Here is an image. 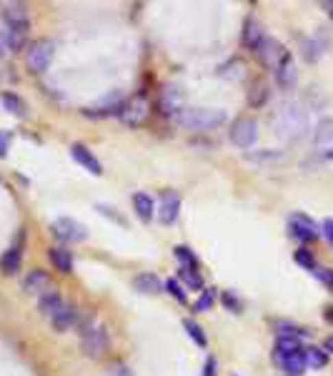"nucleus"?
Instances as JSON below:
<instances>
[{
  "label": "nucleus",
  "instance_id": "obj_1",
  "mask_svg": "<svg viewBox=\"0 0 333 376\" xmlns=\"http://www.w3.org/2000/svg\"><path fill=\"white\" fill-rule=\"evenodd\" d=\"M273 126H275V133H281L283 138H301L308 128V113L301 103L291 101V103H283L281 110L275 113L273 118Z\"/></svg>",
  "mask_w": 333,
  "mask_h": 376
},
{
  "label": "nucleus",
  "instance_id": "obj_2",
  "mask_svg": "<svg viewBox=\"0 0 333 376\" xmlns=\"http://www.w3.org/2000/svg\"><path fill=\"white\" fill-rule=\"evenodd\" d=\"M173 121L186 130H213L223 126L228 116L221 108H183Z\"/></svg>",
  "mask_w": 333,
  "mask_h": 376
},
{
  "label": "nucleus",
  "instance_id": "obj_3",
  "mask_svg": "<svg viewBox=\"0 0 333 376\" xmlns=\"http://www.w3.org/2000/svg\"><path fill=\"white\" fill-rule=\"evenodd\" d=\"M80 344H83V351H86L90 359H106L110 351V339L108 331L103 329V324H98L95 318H86L80 324Z\"/></svg>",
  "mask_w": 333,
  "mask_h": 376
},
{
  "label": "nucleus",
  "instance_id": "obj_4",
  "mask_svg": "<svg viewBox=\"0 0 333 376\" xmlns=\"http://www.w3.org/2000/svg\"><path fill=\"white\" fill-rule=\"evenodd\" d=\"M53 56H56V43H53L51 38H38L25 51V68L30 73H36V75H40L53 63Z\"/></svg>",
  "mask_w": 333,
  "mask_h": 376
},
{
  "label": "nucleus",
  "instance_id": "obj_5",
  "mask_svg": "<svg viewBox=\"0 0 333 376\" xmlns=\"http://www.w3.org/2000/svg\"><path fill=\"white\" fill-rule=\"evenodd\" d=\"M228 138L236 148H251L258 138V124H256L251 116H238L231 124V130H228Z\"/></svg>",
  "mask_w": 333,
  "mask_h": 376
},
{
  "label": "nucleus",
  "instance_id": "obj_6",
  "mask_svg": "<svg viewBox=\"0 0 333 376\" xmlns=\"http://www.w3.org/2000/svg\"><path fill=\"white\" fill-rule=\"evenodd\" d=\"M148 113H151V103H148V98H145L143 93H140V95L128 98V101H123L118 118H121L125 126H140L145 118H148Z\"/></svg>",
  "mask_w": 333,
  "mask_h": 376
},
{
  "label": "nucleus",
  "instance_id": "obj_7",
  "mask_svg": "<svg viewBox=\"0 0 333 376\" xmlns=\"http://www.w3.org/2000/svg\"><path fill=\"white\" fill-rule=\"evenodd\" d=\"M51 233L58 241H63V244H78V241H86L88 239L86 226L78 224V221H73V218H66V216H60V218H56V221H53V224H51Z\"/></svg>",
  "mask_w": 333,
  "mask_h": 376
},
{
  "label": "nucleus",
  "instance_id": "obj_8",
  "mask_svg": "<svg viewBox=\"0 0 333 376\" xmlns=\"http://www.w3.org/2000/svg\"><path fill=\"white\" fill-rule=\"evenodd\" d=\"M288 233H291V239L301 241V244H311V241H316L321 236V228L313 224L306 213H291Z\"/></svg>",
  "mask_w": 333,
  "mask_h": 376
},
{
  "label": "nucleus",
  "instance_id": "obj_9",
  "mask_svg": "<svg viewBox=\"0 0 333 376\" xmlns=\"http://www.w3.org/2000/svg\"><path fill=\"white\" fill-rule=\"evenodd\" d=\"M158 108H160V116L166 118L178 116L183 110V88L175 86V83H166L158 95Z\"/></svg>",
  "mask_w": 333,
  "mask_h": 376
},
{
  "label": "nucleus",
  "instance_id": "obj_10",
  "mask_svg": "<svg viewBox=\"0 0 333 376\" xmlns=\"http://www.w3.org/2000/svg\"><path fill=\"white\" fill-rule=\"evenodd\" d=\"M3 21H5V28L28 36V30H30L28 8L23 5V3H8L5 10H3Z\"/></svg>",
  "mask_w": 333,
  "mask_h": 376
},
{
  "label": "nucleus",
  "instance_id": "obj_11",
  "mask_svg": "<svg viewBox=\"0 0 333 376\" xmlns=\"http://www.w3.org/2000/svg\"><path fill=\"white\" fill-rule=\"evenodd\" d=\"M328 45H331V38L323 33V28H319L316 36L301 40V56H304L306 63H316V60H321V56L328 51Z\"/></svg>",
  "mask_w": 333,
  "mask_h": 376
},
{
  "label": "nucleus",
  "instance_id": "obj_12",
  "mask_svg": "<svg viewBox=\"0 0 333 376\" xmlns=\"http://www.w3.org/2000/svg\"><path fill=\"white\" fill-rule=\"evenodd\" d=\"M178 213H181V196H178V191H163L158 201V221L163 226H171L178 221Z\"/></svg>",
  "mask_w": 333,
  "mask_h": 376
},
{
  "label": "nucleus",
  "instance_id": "obj_13",
  "mask_svg": "<svg viewBox=\"0 0 333 376\" xmlns=\"http://www.w3.org/2000/svg\"><path fill=\"white\" fill-rule=\"evenodd\" d=\"M286 48H283L278 40H273V38H266L261 45H258V51H256V58L261 60L263 68H268V71H275V65L281 63V58L286 56Z\"/></svg>",
  "mask_w": 333,
  "mask_h": 376
},
{
  "label": "nucleus",
  "instance_id": "obj_14",
  "mask_svg": "<svg viewBox=\"0 0 333 376\" xmlns=\"http://www.w3.org/2000/svg\"><path fill=\"white\" fill-rule=\"evenodd\" d=\"M273 78H275V83L283 88V91H291V88L296 86L298 65H296V60H293V56H291V53H286V56L281 58V63L275 65Z\"/></svg>",
  "mask_w": 333,
  "mask_h": 376
},
{
  "label": "nucleus",
  "instance_id": "obj_15",
  "mask_svg": "<svg viewBox=\"0 0 333 376\" xmlns=\"http://www.w3.org/2000/svg\"><path fill=\"white\" fill-rule=\"evenodd\" d=\"M71 158L78 163V166H83L88 171V174H93V176H101L103 174V166H101V161L95 158V153L88 148V145L83 143H73L71 145Z\"/></svg>",
  "mask_w": 333,
  "mask_h": 376
},
{
  "label": "nucleus",
  "instance_id": "obj_16",
  "mask_svg": "<svg viewBox=\"0 0 333 376\" xmlns=\"http://www.w3.org/2000/svg\"><path fill=\"white\" fill-rule=\"evenodd\" d=\"M23 291L28 294V296H43L45 291H51V276H48V271H43V268H36V271H30L28 276H25V281H23Z\"/></svg>",
  "mask_w": 333,
  "mask_h": 376
},
{
  "label": "nucleus",
  "instance_id": "obj_17",
  "mask_svg": "<svg viewBox=\"0 0 333 376\" xmlns=\"http://www.w3.org/2000/svg\"><path fill=\"white\" fill-rule=\"evenodd\" d=\"M266 30H263V25L256 18H246V23H243V33H241V40H243V45H246L248 51H258V45L266 40Z\"/></svg>",
  "mask_w": 333,
  "mask_h": 376
},
{
  "label": "nucleus",
  "instance_id": "obj_18",
  "mask_svg": "<svg viewBox=\"0 0 333 376\" xmlns=\"http://www.w3.org/2000/svg\"><path fill=\"white\" fill-rule=\"evenodd\" d=\"M121 106H123V95L121 93H113L108 98H103L101 103H95V106H88L83 113L90 118H103V116H118L121 113Z\"/></svg>",
  "mask_w": 333,
  "mask_h": 376
},
{
  "label": "nucleus",
  "instance_id": "obj_19",
  "mask_svg": "<svg viewBox=\"0 0 333 376\" xmlns=\"http://www.w3.org/2000/svg\"><path fill=\"white\" fill-rule=\"evenodd\" d=\"M275 364L281 366V371L286 376H304L308 364H306V349L304 351H296V354H288V356H281L275 359Z\"/></svg>",
  "mask_w": 333,
  "mask_h": 376
},
{
  "label": "nucleus",
  "instance_id": "obj_20",
  "mask_svg": "<svg viewBox=\"0 0 333 376\" xmlns=\"http://www.w3.org/2000/svg\"><path fill=\"white\" fill-rule=\"evenodd\" d=\"M133 289L143 296H158L160 291L166 289V281H160L156 274H140L133 279Z\"/></svg>",
  "mask_w": 333,
  "mask_h": 376
},
{
  "label": "nucleus",
  "instance_id": "obj_21",
  "mask_svg": "<svg viewBox=\"0 0 333 376\" xmlns=\"http://www.w3.org/2000/svg\"><path fill=\"white\" fill-rule=\"evenodd\" d=\"M75 324H78V309H75L73 304H63V306H60V312L51 318V326L58 333L68 331V329H71V326H75Z\"/></svg>",
  "mask_w": 333,
  "mask_h": 376
},
{
  "label": "nucleus",
  "instance_id": "obj_22",
  "mask_svg": "<svg viewBox=\"0 0 333 376\" xmlns=\"http://www.w3.org/2000/svg\"><path fill=\"white\" fill-rule=\"evenodd\" d=\"M66 304V301H63V296H60L58 291H45L43 296L38 298V312L43 314L45 318H53L56 316V314L60 312V306Z\"/></svg>",
  "mask_w": 333,
  "mask_h": 376
},
{
  "label": "nucleus",
  "instance_id": "obj_23",
  "mask_svg": "<svg viewBox=\"0 0 333 376\" xmlns=\"http://www.w3.org/2000/svg\"><path fill=\"white\" fill-rule=\"evenodd\" d=\"M21 263H23V248L21 246H10L5 253H3V259H0V268H3V274L5 276H15L21 271Z\"/></svg>",
  "mask_w": 333,
  "mask_h": 376
},
{
  "label": "nucleus",
  "instance_id": "obj_24",
  "mask_svg": "<svg viewBox=\"0 0 333 376\" xmlns=\"http://www.w3.org/2000/svg\"><path fill=\"white\" fill-rule=\"evenodd\" d=\"M48 256H51V263L58 268L60 274H71L73 271V253L68 251V248L53 246L51 251H48Z\"/></svg>",
  "mask_w": 333,
  "mask_h": 376
},
{
  "label": "nucleus",
  "instance_id": "obj_25",
  "mask_svg": "<svg viewBox=\"0 0 333 376\" xmlns=\"http://www.w3.org/2000/svg\"><path fill=\"white\" fill-rule=\"evenodd\" d=\"M133 209H136L140 221H151L156 216V203L148 193H136L133 196Z\"/></svg>",
  "mask_w": 333,
  "mask_h": 376
},
{
  "label": "nucleus",
  "instance_id": "obj_26",
  "mask_svg": "<svg viewBox=\"0 0 333 376\" xmlns=\"http://www.w3.org/2000/svg\"><path fill=\"white\" fill-rule=\"evenodd\" d=\"M313 143L316 145L333 143V118L331 116L321 118L319 124H316V128H313Z\"/></svg>",
  "mask_w": 333,
  "mask_h": 376
},
{
  "label": "nucleus",
  "instance_id": "obj_27",
  "mask_svg": "<svg viewBox=\"0 0 333 376\" xmlns=\"http://www.w3.org/2000/svg\"><path fill=\"white\" fill-rule=\"evenodd\" d=\"M268 95H271V91H268V86L263 83V80H258V83H254V86L248 88V106L251 108H263L268 101Z\"/></svg>",
  "mask_w": 333,
  "mask_h": 376
},
{
  "label": "nucleus",
  "instance_id": "obj_28",
  "mask_svg": "<svg viewBox=\"0 0 333 376\" xmlns=\"http://www.w3.org/2000/svg\"><path fill=\"white\" fill-rule=\"evenodd\" d=\"M3 106H5L8 113H13V116L18 118H25L28 116V106H25V101H23L21 95H15V93H3Z\"/></svg>",
  "mask_w": 333,
  "mask_h": 376
},
{
  "label": "nucleus",
  "instance_id": "obj_29",
  "mask_svg": "<svg viewBox=\"0 0 333 376\" xmlns=\"http://www.w3.org/2000/svg\"><path fill=\"white\" fill-rule=\"evenodd\" d=\"M275 333H278V339H306L308 336V329L304 326H296V324H288V321H281V324L275 326Z\"/></svg>",
  "mask_w": 333,
  "mask_h": 376
},
{
  "label": "nucleus",
  "instance_id": "obj_30",
  "mask_svg": "<svg viewBox=\"0 0 333 376\" xmlns=\"http://www.w3.org/2000/svg\"><path fill=\"white\" fill-rule=\"evenodd\" d=\"M296 351H304V344H301L298 339H275L273 362H275V359H281V356L296 354Z\"/></svg>",
  "mask_w": 333,
  "mask_h": 376
},
{
  "label": "nucleus",
  "instance_id": "obj_31",
  "mask_svg": "<svg viewBox=\"0 0 333 376\" xmlns=\"http://www.w3.org/2000/svg\"><path fill=\"white\" fill-rule=\"evenodd\" d=\"M0 43L5 45V51H21L23 45H25V36L23 33H15V30L5 28L0 33Z\"/></svg>",
  "mask_w": 333,
  "mask_h": 376
},
{
  "label": "nucleus",
  "instance_id": "obj_32",
  "mask_svg": "<svg viewBox=\"0 0 333 376\" xmlns=\"http://www.w3.org/2000/svg\"><path fill=\"white\" fill-rule=\"evenodd\" d=\"M306 364H308V369H323L328 364V354L323 349L308 346L306 349Z\"/></svg>",
  "mask_w": 333,
  "mask_h": 376
},
{
  "label": "nucleus",
  "instance_id": "obj_33",
  "mask_svg": "<svg viewBox=\"0 0 333 376\" xmlns=\"http://www.w3.org/2000/svg\"><path fill=\"white\" fill-rule=\"evenodd\" d=\"M173 253H175V259L181 261V266L198 271V266H201V261H198V256H196L193 251H190L188 246H175V248H173Z\"/></svg>",
  "mask_w": 333,
  "mask_h": 376
},
{
  "label": "nucleus",
  "instance_id": "obj_34",
  "mask_svg": "<svg viewBox=\"0 0 333 376\" xmlns=\"http://www.w3.org/2000/svg\"><path fill=\"white\" fill-rule=\"evenodd\" d=\"M183 329L188 331V336H190V339H193V341H196V344H198V346H201V349L208 346V339H206V331H203V329L196 324V321H193V318H183Z\"/></svg>",
  "mask_w": 333,
  "mask_h": 376
},
{
  "label": "nucleus",
  "instance_id": "obj_35",
  "mask_svg": "<svg viewBox=\"0 0 333 376\" xmlns=\"http://www.w3.org/2000/svg\"><path fill=\"white\" fill-rule=\"evenodd\" d=\"M178 279H181L188 289H193V291H198V289H203V279H201V274L198 271H193V268H186V266H181L178 268Z\"/></svg>",
  "mask_w": 333,
  "mask_h": 376
},
{
  "label": "nucleus",
  "instance_id": "obj_36",
  "mask_svg": "<svg viewBox=\"0 0 333 376\" xmlns=\"http://www.w3.org/2000/svg\"><path fill=\"white\" fill-rule=\"evenodd\" d=\"M293 261H296L298 266H304L306 271H311V274H313V268L319 266V263H316V259H313V253L308 251V248H298V251L293 253Z\"/></svg>",
  "mask_w": 333,
  "mask_h": 376
},
{
  "label": "nucleus",
  "instance_id": "obj_37",
  "mask_svg": "<svg viewBox=\"0 0 333 376\" xmlns=\"http://www.w3.org/2000/svg\"><path fill=\"white\" fill-rule=\"evenodd\" d=\"M213 301H216V289H203L198 301L193 304V312H208L210 306H213Z\"/></svg>",
  "mask_w": 333,
  "mask_h": 376
},
{
  "label": "nucleus",
  "instance_id": "obj_38",
  "mask_svg": "<svg viewBox=\"0 0 333 376\" xmlns=\"http://www.w3.org/2000/svg\"><path fill=\"white\" fill-rule=\"evenodd\" d=\"M248 161H256V163H261V161H281L283 158V151H273V148H263L258 153H246Z\"/></svg>",
  "mask_w": 333,
  "mask_h": 376
},
{
  "label": "nucleus",
  "instance_id": "obj_39",
  "mask_svg": "<svg viewBox=\"0 0 333 376\" xmlns=\"http://www.w3.org/2000/svg\"><path fill=\"white\" fill-rule=\"evenodd\" d=\"M166 291L175 298V301H181V304H186V298H188V296H186L183 283L178 281V279H168V281H166Z\"/></svg>",
  "mask_w": 333,
  "mask_h": 376
},
{
  "label": "nucleus",
  "instance_id": "obj_40",
  "mask_svg": "<svg viewBox=\"0 0 333 376\" xmlns=\"http://www.w3.org/2000/svg\"><path fill=\"white\" fill-rule=\"evenodd\" d=\"M313 276L319 279L326 289H333V268H323V266H316L313 268Z\"/></svg>",
  "mask_w": 333,
  "mask_h": 376
},
{
  "label": "nucleus",
  "instance_id": "obj_41",
  "mask_svg": "<svg viewBox=\"0 0 333 376\" xmlns=\"http://www.w3.org/2000/svg\"><path fill=\"white\" fill-rule=\"evenodd\" d=\"M321 236H323L328 246L333 248V218H323V224H321Z\"/></svg>",
  "mask_w": 333,
  "mask_h": 376
},
{
  "label": "nucleus",
  "instance_id": "obj_42",
  "mask_svg": "<svg viewBox=\"0 0 333 376\" xmlns=\"http://www.w3.org/2000/svg\"><path fill=\"white\" fill-rule=\"evenodd\" d=\"M8 148H10V133H8V130H0V158L8 156Z\"/></svg>",
  "mask_w": 333,
  "mask_h": 376
},
{
  "label": "nucleus",
  "instance_id": "obj_43",
  "mask_svg": "<svg viewBox=\"0 0 333 376\" xmlns=\"http://www.w3.org/2000/svg\"><path fill=\"white\" fill-rule=\"evenodd\" d=\"M106 376H133V371L128 369L125 364H116V366H113V369H110Z\"/></svg>",
  "mask_w": 333,
  "mask_h": 376
},
{
  "label": "nucleus",
  "instance_id": "obj_44",
  "mask_svg": "<svg viewBox=\"0 0 333 376\" xmlns=\"http://www.w3.org/2000/svg\"><path fill=\"white\" fill-rule=\"evenodd\" d=\"M221 298H223V304L228 306V309H231L233 314H238V312H241V301H236V298H233L231 294H223Z\"/></svg>",
  "mask_w": 333,
  "mask_h": 376
},
{
  "label": "nucleus",
  "instance_id": "obj_45",
  "mask_svg": "<svg viewBox=\"0 0 333 376\" xmlns=\"http://www.w3.org/2000/svg\"><path fill=\"white\" fill-rule=\"evenodd\" d=\"M203 376H216V359L208 356L206 359V366H203Z\"/></svg>",
  "mask_w": 333,
  "mask_h": 376
},
{
  "label": "nucleus",
  "instance_id": "obj_46",
  "mask_svg": "<svg viewBox=\"0 0 333 376\" xmlns=\"http://www.w3.org/2000/svg\"><path fill=\"white\" fill-rule=\"evenodd\" d=\"M321 8H323V10H326V13H328V18H331V21H333V0H326V3H321Z\"/></svg>",
  "mask_w": 333,
  "mask_h": 376
},
{
  "label": "nucleus",
  "instance_id": "obj_47",
  "mask_svg": "<svg viewBox=\"0 0 333 376\" xmlns=\"http://www.w3.org/2000/svg\"><path fill=\"white\" fill-rule=\"evenodd\" d=\"M323 351H326V354H333V333L323 341Z\"/></svg>",
  "mask_w": 333,
  "mask_h": 376
},
{
  "label": "nucleus",
  "instance_id": "obj_48",
  "mask_svg": "<svg viewBox=\"0 0 333 376\" xmlns=\"http://www.w3.org/2000/svg\"><path fill=\"white\" fill-rule=\"evenodd\" d=\"M321 158H323V161H331V163H333V145H331V148H326L323 153H321Z\"/></svg>",
  "mask_w": 333,
  "mask_h": 376
},
{
  "label": "nucleus",
  "instance_id": "obj_49",
  "mask_svg": "<svg viewBox=\"0 0 333 376\" xmlns=\"http://www.w3.org/2000/svg\"><path fill=\"white\" fill-rule=\"evenodd\" d=\"M323 316H326V321H331L333 324V306H328L326 312H323Z\"/></svg>",
  "mask_w": 333,
  "mask_h": 376
},
{
  "label": "nucleus",
  "instance_id": "obj_50",
  "mask_svg": "<svg viewBox=\"0 0 333 376\" xmlns=\"http://www.w3.org/2000/svg\"><path fill=\"white\" fill-rule=\"evenodd\" d=\"M5 53H8V51H5V45L0 43V58H5Z\"/></svg>",
  "mask_w": 333,
  "mask_h": 376
}]
</instances>
